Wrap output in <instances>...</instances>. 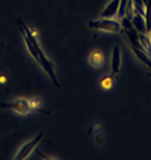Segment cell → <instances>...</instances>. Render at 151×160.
Masks as SVG:
<instances>
[{
  "mask_svg": "<svg viewBox=\"0 0 151 160\" xmlns=\"http://www.w3.org/2000/svg\"><path fill=\"white\" fill-rule=\"evenodd\" d=\"M42 137H44V133H42V132H39L37 136H34L31 140H29L27 142H25L21 147V149L18 151V153L15 155L14 159L15 160H25V159H27L31 155V152L34 151V148L37 147V144L42 140Z\"/></svg>",
  "mask_w": 151,
  "mask_h": 160,
  "instance_id": "obj_3",
  "label": "cell"
},
{
  "mask_svg": "<svg viewBox=\"0 0 151 160\" xmlns=\"http://www.w3.org/2000/svg\"><path fill=\"white\" fill-rule=\"evenodd\" d=\"M118 6H120V0H112V2L102 10V12L99 14L101 18H113L114 15H117Z\"/></svg>",
  "mask_w": 151,
  "mask_h": 160,
  "instance_id": "obj_5",
  "label": "cell"
},
{
  "mask_svg": "<svg viewBox=\"0 0 151 160\" xmlns=\"http://www.w3.org/2000/svg\"><path fill=\"white\" fill-rule=\"evenodd\" d=\"M94 141H95V144H98V145H102V144H104L105 136H104V133H102L101 130L97 132V133H94Z\"/></svg>",
  "mask_w": 151,
  "mask_h": 160,
  "instance_id": "obj_11",
  "label": "cell"
},
{
  "mask_svg": "<svg viewBox=\"0 0 151 160\" xmlns=\"http://www.w3.org/2000/svg\"><path fill=\"white\" fill-rule=\"evenodd\" d=\"M89 62L94 68H102L105 64V57L101 50H93L89 56Z\"/></svg>",
  "mask_w": 151,
  "mask_h": 160,
  "instance_id": "obj_7",
  "label": "cell"
},
{
  "mask_svg": "<svg viewBox=\"0 0 151 160\" xmlns=\"http://www.w3.org/2000/svg\"><path fill=\"white\" fill-rule=\"evenodd\" d=\"M114 78H116V76H114L113 73L105 75L104 78L101 79V82H99V86H101V88L105 90V91H109L113 87V84H114Z\"/></svg>",
  "mask_w": 151,
  "mask_h": 160,
  "instance_id": "obj_8",
  "label": "cell"
},
{
  "mask_svg": "<svg viewBox=\"0 0 151 160\" xmlns=\"http://www.w3.org/2000/svg\"><path fill=\"white\" fill-rule=\"evenodd\" d=\"M6 82V78L4 76H0V83H4Z\"/></svg>",
  "mask_w": 151,
  "mask_h": 160,
  "instance_id": "obj_12",
  "label": "cell"
},
{
  "mask_svg": "<svg viewBox=\"0 0 151 160\" xmlns=\"http://www.w3.org/2000/svg\"><path fill=\"white\" fill-rule=\"evenodd\" d=\"M144 3V19H146V30L147 33L151 29V0H143Z\"/></svg>",
  "mask_w": 151,
  "mask_h": 160,
  "instance_id": "obj_9",
  "label": "cell"
},
{
  "mask_svg": "<svg viewBox=\"0 0 151 160\" xmlns=\"http://www.w3.org/2000/svg\"><path fill=\"white\" fill-rule=\"evenodd\" d=\"M30 106H31V109H33V111H41V113H44L42 111V101L39 98H31Z\"/></svg>",
  "mask_w": 151,
  "mask_h": 160,
  "instance_id": "obj_10",
  "label": "cell"
},
{
  "mask_svg": "<svg viewBox=\"0 0 151 160\" xmlns=\"http://www.w3.org/2000/svg\"><path fill=\"white\" fill-rule=\"evenodd\" d=\"M120 65H121V52L120 46H114L113 48V54H112V72L114 76L118 75L120 72Z\"/></svg>",
  "mask_w": 151,
  "mask_h": 160,
  "instance_id": "obj_4",
  "label": "cell"
},
{
  "mask_svg": "<svg viewBox=\"0 0 151 160\" xmlns=\"http://www.w3.org/2000/svg\"><path fill=\"white\" fill-rule=\"evenodd\" d=\"M87 25H89L90 29L110 31V33H121L120 22L114 21L112 18H101V19H97V21H90Z\"/></svg>",
  "mask_w": 151,
  "mask_h": 160,
  "instance_id": "obj_1",
  "label": "cell"
},
{
  "mask_svg": "<svg viewBox=\"0 0 151 160\" xmlns=\"http://www.w3.org/2000/svg\"><path fill=\"white\" fill-rule=\"evenodd\" d=\"M148 37H150V45H151V29H150V31H148Z\"/></svg>",
  "mask_w": 151,
  "mask_h": 160,
  "instance_id": "obj_13",
  "label": "cell"
},
{
  "mask_svg": "<svg viewBox=\"0 0 151 160\" xmlns=\"http://www.w3.org/2000/svg\"><path fill=\"white\" fill-rule=\"evenodd\" d=\"M148 76H150V78H151V73H148Z\"/></svg>",
  "mask_w": 151,
  "mask_h": 160,
  "instance_id": "obj_14",
  "label": "cell"
},
{
  "mask_svg": "<svg viewBox=\"0 0 151 160\" xmlns=\"http://www.w3.org/2000/svg\"><path fill=\"white\" fill-rule=\"evenodd\" d=\"M131 22H132V26L135 27V30L138 33H147L146 30V19L143 15L138 14V12H133L132 18H131Z\"/></svg>",
  "mask_w": 151,
  "mask_h": 160,
  "instance_id": "obj_6",
  "label": "cell"
},
{
  "mask_svg": "<svg viewBox=\"0 0 151 160\" xmlns=\"http://www.w3.org/2000/svg\"><path fill=\"white\" fill-rule=\"evenodd\" d=\"M2 107L10 109L21 115H27L33 111V109L30 106V99H26V98H17L11 102H3Z\"/></svg>",
  "mask_w": 151,
  "mask_h": 160,
  "instance_id": "obj_2",
  "label": "cell"
}]
</instances>
